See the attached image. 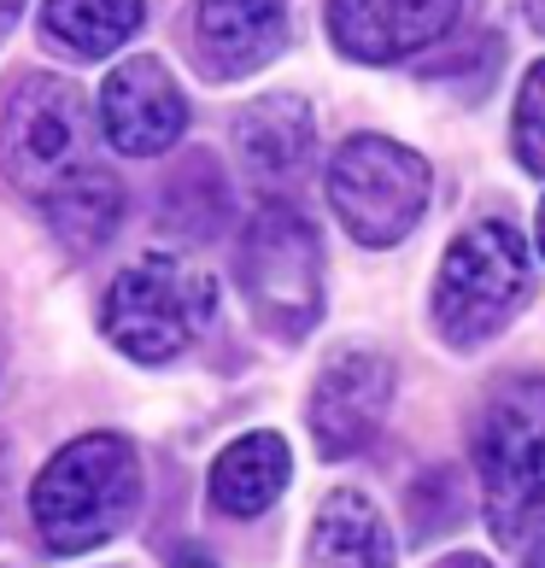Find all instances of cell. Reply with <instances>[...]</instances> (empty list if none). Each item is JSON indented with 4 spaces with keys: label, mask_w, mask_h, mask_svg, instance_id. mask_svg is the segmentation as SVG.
Segmentation results:
<instances>
[{
    "label": "cell",
    "mask_w": 545,
    "mask_h": 568,
    "mask_svg": "<svg viewBox=\"0 0 545 568\" xmlns=\"http://www.w3.org/2000/svg\"><path fill=\"white\" fill-rule=\"evenodd\" d=\"M539 252H545V200H539Z\"/></svg>",
    "instance_id": "cell-24"
},
{
    "label": "cell",
    "mask_w": 545,
    "mask_h": 568,
    "mask_svg": "<svg viewBox=\"0 0 545 568\" xmlns=\"http://www.w3.org/2000/svg\"><path fill=\"white\" fill-rule=\"evenodd\" d=\"M434 568H493V562H481V557H446V562H434Z\"/></svg>",
    "instance_id": "cell-22"
},
{
    "label": "cell",
    "mask_w": 545,
    "mask_h": 568,
    "mask_svg": "<svg viewBox=\"0 0 545 568\" xmlns=\"http://www.w3.org/2000/svg\"><path fill=\"white\" fill-rule=\"evenodd\" d=\"M235 276L246 293V311L259 317L270 341L293 346L323 323V241L300 205L287 200L259 205L241 235Z\"/></svg>",
    "instance_id": "cell-4"
},
{
    "label": "cell",
    "mask_w": 545,
    "mask_h": 568,
    "mask_svg": "<svg viewBox=\"0 0 545 568\" xmlns=\"http://www.w3.org/2000/svg\"><path fill=\"white\" fill-rule=\"evenodd\" d=\"M434 171L387 135H352L329 159V212L359 246H400L428 212Z\"/></svg>",
    "instance_id": "cell-7"
},
{
    "label": "cell",
    "mask_w": 545,
    "mask_h": 568,
    "mask_svg": "<svg viewBox=\"0 0 545 568\" xmlns=\"http://www.w3.org/2000/svg\"><path fill=\"white\" fill-rule=\"evenodd\" d=\"M511 135H516V159H522V171L545 176V59H539V65H534L528 77H522Z\"/></svg>",
    "instance_id": "cell-17"
},
{
    "label": "cell",
    "mask_w": 545,
    "mask_h": 568,
    "mask_svg": "<svg viewBox=\"0 0 545 568\" xmlns=\"http://www.w3.org/2000/svg\"><path fill=\"white\" fill-rule=\"evenodd\" d=\"M464 0H329V41L359 65H400L457 24Z\"/></svg>",
    "instance_id": "cell-10"
},
{
    "label": "cell",
    "mask_w": 545,
    "mask_h": 568,
    "mask_svg": "<svg viewBox=\"0 0 545 568\" xmlns=\"http://www.w3.org/2000/svg\"><path fill=\"white\" fill-rule=\"evenodd\" d=\"M522 12H528V24L545 36V0H522Z\"/></svg>",
    "instance_id": "cell-21"
},
{
    "label": "cell",
    "mask_w": 545,
    "mask_h": 568,
    "mask_svg": "<svg viewBox=\"0 0 545 568\" xmlns=\"http://www.w3.org/2000/svg\"><path fill=\"white\" fill-rule=\"evenodd\" d=\"M100 135H107L123 159H159L171 153L188 130V94L182 82L171 77V65L153 53H135L112 65V77L100 82L94 100Z\"/></svg>",
    "instance_id": "cell-9"
},
{
    "label": "cell",
    "mask_w": 545,
    "mask_h": 568,
    "mask_svg": "<svg viewBox=\"0 0 545 568\" xmlns=\"http://www.w3.org/2000/svg\"><path fill=\"white\" fill-rule=\"evenodd\" d=\"M0 498H7V439H0Z\"/></svg>",
    "instance_id": "cell-23"
},
{
    "label": "cell",
    "mask_w": 545,
    "mask_h": 568,
    "mask_svg": "<svg viewBox=\"0 0 545 568\" xmlns=\"http://www.w3.org/2000/svg\"><path fill=\"white\" fill-rule=\"evenodd\" d=\"M481 516L505 551L545 539V375H511L475 416Z\"/></svg>",
    "instance_id": "cell-1"
},
{
    "label": "cell",
    "mask_w": 545,
    "mask_h": 568,
    "mask_svg": "<svg viewBox=\"0 0 545 568\" xmlns=\"http://www.w3.org/2000/svg\"><path fill=\"white\" fill-rule=\"evenodd\" d=\"M387 405H393V357L375 346H341L317 369V387H311L305 405L317 452L334 463L370 452L387 423Z\"/></svg>",
    "instance_id": "cell-8"
},
{
    "label": "cell",
    "mask_w": 545,
    "mask_h": 568,
    "mask_svg": "<svg viewBox=\"0 0 545 568\" xmlns=\"http://www.w3.org/2000/svg\"><path fill=\"white\" fill-rule=\"evenodd\" d=\"M94 164V106L65 77H18L0 100V176L18 194L48 200L59 182Z\"/></svg>",
    "instance_id": "cell-5"
},
{
    "label": "cell",
    "mask_w": 545,
    "mask_h": 568,
    "mask_svg": "<svg viewBox=\"0 0 545 568\" xmlns=\"http://www.w3.org/2000/svg\"><path fill=\"white\" fill-rule=\"evenodd\" d=\"M305 568H393V534L364 493H329L305 539Z\"/></svg>",
    "instance_id": "cell-13"
},
{
    "label": "cell",
    "mask_w": 545,
    "mask_h": 568,
    "mask_svg": "<svg viewBox=\"0 0 545 568\" xmlns=\"http://www.w3.org/2000/svg\"><path fill=\"white\" fill-rule=\"evenodd\" d=\"M534 293L528 241L511 223L481 217L446 246L434 270V328L446 346H487Z\"/></svg>",
    "instance_id": "cell-3"
},
{
    "label": "cell",
    "mask_w": 545,
    "mask_h": 568,
    "mask_svg": "<svg viewBox=\"0 0 545 568\" xmlns=\"http://www.w3.org/2000/svg\"><path fill=\"white\" fill-rule=\"evenodd\" d=\"M457 516H464V498H457V480L446 469H434L411 487V534L416 539H440L446 528H457Z\"/></svg>",
    "instance_id": "cell-18"
},
{
    "label": "cell",
    "mask_w": 545,
    "mask_h": 568,
    "mask_svg": "<svg viewBox=\"0 0 545 568\" xmlns=\"http://www.w3.org/2000/svg\"><path fill=\"white\" fill-rule=\"evenodd\" d=\"M24 18V0H0V41L12 36V24Z\"/></svg>",
    "instance_id": "cell-20"
},
{
    "label": "cell",
    "mask_w": 545,
    "mask_h": 568,
    "mask_svg": "<svg viewBox=\"0 0 545 568\" xmlns=\"http://www.w3.org/2000/svg\"><path fill=\"white\" fill-rule=\"evenodd\" d=\"M147 493L141 457L123 434H77L71 446L48 457V469L30 487V516L48 551L77 557L130 528Z\"/></svg>",
    "instance_id": "cell-2"
},
{
    "label": "cell",
    "mask_w": 545,
    "mask_h": 568,
    "mask_svg": "<svg viewBox=\"0 0 545 568\" xmlns=\"http://www.w3.org/2000/svg\"><path fill=\"white\" fill-rule=\"evenodd\" d=\"M141 18V0H41V36L77 59H112Z\"/></svg>",
    "instance_id": "cell-15"
},
{
    "label": "cell",
    "mask_w": 545,
    "mask_h": 568,
    "mask_svg": "<svg viewBox=\"0 0 545 568\" xmlns=\"http://www.w3.org/2000/svg\"><path fill=\"white\" fill-rule=\"evenodd\" d=\"M287 469H293V463H287V439L259 428V434H241L235 446L212 463L205 493H212V504L223 516L253 521V516H264L270 504L287 493Z\"/></svg>",
    "instance_id": "cell-14"
},
{
    "label": "cell",
    "mask_w": 545,
    "mask_h": 568,
    "mask_svg": "<svg viewBox=\"0 0 545 568\" xmlns=\"http://www.w3.org/2000/svg\"><path fill=\"white\" fill-rule=\"evenodd\" d=\"M194 48L212 77H253L287 48V0H200Z\"/></svg>",
    "instance_id": "cell-11"
},
{
    "label": "cell",
    "mask_w": 545,
    "mask_h": 568,
    "mask_svg": "<svg viewBox=\"0 0 545 568\" xmlns=\"http://www.w3.org/2000/svg\"><path fill=\"white\" fill-rule=\"evenodd\" d=\"M171 568H218V562H212V551H205V545H176Z\"/></svg>",
    "instance_id": "cell-19"
},
{
    "label": "cell",
    "mask_w": 545,
    "mask_h": 568,
    "mask_svg": "<svg viewBox=\"0 0 545 568\" xmlns=\"http://www.w3.org/2000/svg\"><path fill=\"white\" fill-rule=\"evenodd\" d=\"M41 212H48V223L59 229L65 246L94 252V246H107L123 223V187H118L112 171L89 164V171H77L71 182H59L53 194L41 200Z\"/></svg>",
    "instance_id": "cell-16"
},
{
    "label": "cell",
    "mask_w": 545,
    "mask_h": 568,
    "mask_svg": "<svg viewBox=\"0 0 545 568\" xmlns=\"http://www.w3.org/2000/svg\"><path fill=\"white\" fill-rule=\"evenodd\" d=\"M311 146H317V118L300 94H259L235 112V153L246 176L264 187L300 176Z\"/></svg>",
    "instance_id": "cell-12"
},
{
    "label": "cell",
    "mask_w": 545,
    "mask_h": 568,
    "mask_svg": "<svg viewBox=\"0 0 545 568\" xmlns=\"http://www.w3.org/2000/svg\"><path fill=\"white\" fill-rule=\"evenodd\" d=\"M218 311V287L176 258H141L118 270L100 293L94 323L130 364H171L205 334Z\"/></svg>",
    "instance_id": "cell-6"
}]
</instances>
